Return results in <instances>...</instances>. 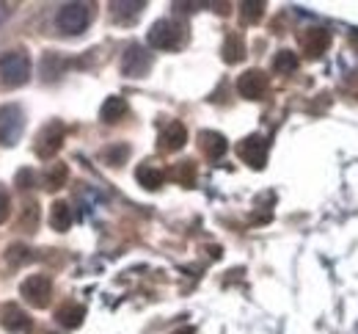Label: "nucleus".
Wrapping results in <instances>:
<instances>
[{"label":"nucleus","mask_w":358,"mask_h":334,"mask_svg":"<svg viewBox=\"0 0 358 334\" xmlns=\"http://www.w3.org/2000/svg\"><path fill=\"white\" fill-rule=\"evenodd\" d=\"M135 180H138L143 188L157 191V188L163 186L166 174H163V169H157L155 163H141V166H138V172H135Z\"/></svg>","instance_id":"obj_13"},{"label":"nucleus","mask_w":358,"mask_h":334,"mask_svg":"<svg viewBox=\"0 0 358 334\" xmlns=\"http://www.w3.org/2000/svg\"><path fill=\"white\" fill-rule=\"evenodd\" d=\"M262 11H265V3H243L240 6V14L245 22H257L262 17Z\"/></svg>","instance_id":"obj_25"},{"label":"nucleus","mask_w":358,"mask_h":334,"mask_svg":"<svg viewBox=\"0 0 358 334\" xmlns=\"http://www.w3.org/2000/svg\"><path fill=\"white\" fill-rule=\"evenodd\" d=\"M20 293H22V298H25L31 307L42 309V307L50 304V295H52V279H50L47 274H31V277L20 285Z\"/></svg>","instance_id":"obj_5"},{"label":"nucleus","mask_w":358,"mask_h":334,"mask_svg":"<svg viewBox=\"0 0 358 334\" xmlns=\"http://www.w3.org/2000/svg\"><path fill=\"white\" fill-rule=\"evenodd\" d=\"M61 144H64V125H61V122H50V125L42 127V133L36 136L34 149H36V155H39V158L50 160V158L61 149Z\"/></svg>","instance_id":"obj_7"},{"label":"nucleus","mask_w":358,"mask_h":334,"mask_svg":"<svg viewBox=\"0 0 358 334\" xmlns=\"http://www.w3.org/2000/svg\"><path fill=\"white\" fill-rule=\"evenodd\" d=\"M34 180H36V174H34L31 169H22V172L17 174V186H20L22 191H28V188H34Z\"/></svg>","instance_id":"obj_26"},{"label":"nucleus","mask_w":358,"mask_h":334,"mask_svg":"<svg viewBox=\"0 0 358 334\" xmlns=\"http://www.w3.org/2000/svg\"><path fill=\"white\" fill-rule=\"evenodd\" d=\"M66 177H69V169H66V163H52V166H50V169L45 172V188H50V191H58V188H64Z\"/></svg>","instance_id":"obj_19"},{"label":"nucleus","mask_w":358,"mask_h":334,"mask_svg":"<svg viewBox=\"0 0 358 334\" xmlns=\"http://www.w3.org/2000/svg\"><path fill=\"white\" fill-rule=\"evenodd\" d=\"M152 69V55L149 50H143L141 45H130L122 55V72L127 78H143Z\"/></svg>","instance_id":"obj_6"},{"label":"nucleus","mask_w":358,"mask_h":334,"mask_svg":"<svg viewBox=\"0 0 358 334\" xmlns=\"http://www.w3.org/2000/svg\"><path fill=\"white\" fill-rule=\"evenodd\" d=\"M55 318H58V323L61 326H66V329H75V326H80L83 323V318H86V309L80 307V304H64V307H58V312H55Z\"/></svg>","instance_id":"obj_16"},{"label":"nucleus","mask_w":358,"mask_h":334,"mask_svg":"<svg viewBox=\"0 0 358 334\" xmlns=\"http://www.w3.org/2000/svg\"><path fill=\"white\" fill-rule=\"evenodd\" d=\"M237 155H240L248 166L262 169L265 160H268V141H265L262 136H248V139H243V141L237 144Z\"/></svg>","instance_id":"obj_8"},{"label":"nucleus","mask_w":358,"mask_h":334,"mask_svg":"<svg viewBox=\"0 0 358 334\" xmlns=\"http://www.w3.org/2000/svg\"><path fill=\"white\" fill-rule=\"evenodd\" d=\"M350 42H353V45L358 48V31H353V34H350Z\"/></svg>","instance_id":"obj_30"},{"label":"nucleus","mask_w":358,"mask_h":334,"mask_svg":"<svg viewBox=\"0 0 358 334\" xmlns=\"http://www.w3.org/2000/svg\"><path fill=\"white\" fill-rule=\"evenodd\" d=\"M328 45H331V34L325 28H309L306 34H301V48L309 58H320Z\"/></svg>","instance_id":"obj_11"},{"label":"nucleus","mask_w":358,"mask_h":334,"mask_svg":"<svg viewBox=\"0 0 358 334\" xmlns=\"http://www.w3.org/2000/svg\"><path fill=\"white\" fill-rule=\"evenodd\" d=\"M91 22V6L89 3H66L55 14V28L66 36H78L89 28Z\"/></svg>","instance_id":"obj_2"},{"label":"nucleus","mask_w":358,"mask_h":334,"mask_svg":"<svg viewBox=\"0 0 358 334\" xmlns=\"http://www.w3.org/2000/svg\"><path fill=\"white\" fill-rule=\"evenodd\" d=\"M8 213H11V199H8V191L0 186V224L8 218Z\"/></svg>","instance_id":"obj_27"},{"label":"nucleus","mask_w":358,"mask_h":334,"mask_svg":"<svg viewBox=\"0 0 358 334\" xmlns=\"http://www.w3.org/2000/svg\"><path fill=\"white\" fill-rule=\"evenodd\" d=\"M72 207L66 204V202H52V207H50V227L55 230V232H66L69 227H72Z\"/></svg>","instance_id":"obj_15"},{"label":"nucleus","mask_w":358,"mask_h":334,"mask_svg":"<svg viewBox=\"0 0 358 334\" xmlns=\"http://www.w3.org/2000/svg\"><path fill=\"white\" fill-rule=\"evenodd\" d=\"M11 17V6L8 3H0V28H3V22Z\"/></svg>","instance_id":"obj_28"},{"label":"nucleus","mask_w":358,"mask_h":334,"mask_svg":"<svg viewBox=\"0 0 358 334\" xmlns=\"http://www.w3.org/2000/svg\"><path fill=\"white\" fill-rule=\"evenodd\" d=\"M243 55H245V45H243V39H240L237 34H231L224 45V61L226 64H237V61H243Z\"/></svg>","instance_id":"obj_20"},{"label":"nucleus","mask_w":358,"mask_h":334,"mask_svg":"<svg viewBox=\"0 0 358 334\" xmlns=\"http://www.w3.org/2000/svg\"><path fill=\"white\" fill-rule=\"evenodd\" d=\"M102 158H105L110 166H122V163L130 158V146H127V144H113V146H108V149L102 152Z\"/></svg>","instance_id":"obj_23"},{"label":"nucleus","mask_w":358,"mask_h":334,"mask_svg":"<svg viewBox=\"0 0 358 334\" xmlns=\"http://www.w3.org/2000/svg\"><path fill=\"white\" fill-rule=\"evenodd\" d=\"M187 39L185 25L177 20H157L149 31V45L157 50H179Z\"/></svg>","instance_id":"obj_3"},{"label":"nucleus","mask_w":358,"mask_h":334,"mask_svg":"<svg viewBox=\"0 0 358 334\" xmlns=\"http://www.w3.org/2000/svg\"><path fill=\"white\" fill-rule=\"evenodd\" d=\"M174 334H193V326H185V329H179V332Z\"/></svg>","instance_id":"obj_29"},{"label":"nucleus","mask_w":358,"mask_h":334,"mask_svg":"<svg viewBox=\"0 0 358 334\" xmlns=\"http://www.w3.org/2000/svg\"><path fill=\"white\" fill-rule=\"evenodd\" d=\"M124 113H127V102H124L122 97H108V99L102 102V111H99L102 122H108V125L119 122V119H122Z\"/></svg>","instance_id":"obj_17"},{"label":"nucleus","mask_w":358,"mask_h":334,"mask_svg":"<svg viewBox=\"0 0 358 334\" xmlns=\"http://www.w3.org/2000/svg\"><path fill=\"white\" fill-rule=\"evenodd\" d=\"M143 14V3H113V20L122 25H130Z\"/></svg>","instance_id":"obj_18"},{"label":"nucleus","mask_w":358,"mask_h":334,"mask_svg":"<svg viewBox=\"0 0 358 334\" xmlns=\"http://www.w3.org/2000/svg\"><path fill=\"white\" fill-rule=\"evenodd\" d=\"M237 92L245 97V99H262L268 92V75L259 72V69H248L240 75L237 81Z\"/></svg>","instance_id":"obj_9"},{"label":"nucleus","mask_w":358,"mask_h":334,"mask_svg":"<svg viewBox=\"0 0 358 334\" xmlns=\"http://www.w3.org/2000/svg\"><path fill=\"white\" fill-rule=\"evenodd\" d=\"M0 81L8 89L25 86L31 81V58L25 50H6L0 55Z\"/></svg>","instance_id":"obj_1"},{"label":"nucleus","mask_w":358,"mask_h":334,"mask_svg":"<svg viewBox=\"0 0 358 334\" xmlns=\"http://www.w3.org/2000/svg\"><path fill=\"white\" fill-rule=\"evenodd\" d=\"M61 67H64L61 55H55V53H47L45 61H42V72H45V78H55V75L61 72Z\"/></svg>","instance_id":"obj_24"},{"label":"nucleus","mask_w":358,"mask_h":334,"mask_svg":"<svg viewBox=\"0 0 358 334\" xmlns=\"http://www.w3.org/2000/svg\"><path fill=\"white\" fill-rule=\"evenodd\" d=\"M185 141H187V130H185L182 122H169L160 133V149L163 152H177L185 146Z\"/></svg>","instance_id":"obj_12"},{"label":"nucleus","mask_w":358,"mask_h":334,"mask_svg":"<svg viewBox=\"0 0 358 334\" xmlns=\"http://www.w3.org/2000/svg\"><path fill=\"white\" fill-rule=\"evenodd\" d=\"M25 130V111L17 102L0 105V146H14Z\"/></svg>","instance_id":"obj_4"},{"label":"nucleus","mask_w":358,"mask_h":334,"mask_svg":"<svg viewBox=\"0 0 358 334\" xmlns=\"http://www.w3.org/2000/svg\"><path fill=\"white\" fill-rule=\"evenodd\" d=\"M273 69L281 72V75L295 72V69H298V55H295L292 50H281V53L275 55V61H273Z\"/></svg>","instance_id":"obj_21"},{"label":"nucleus","mask_w":358,"mask_h":334,"mask_svg":"<svg viewBox=\"0 0 358 334\" xmlns=\"http://www.w3.org/2000/svg\"><path fill=\"white\" fill-rule=\"evenodd\" d=\"M199 141H201V149H204V155L207 158H213V160H218V158H224V152L229 149V144L221 133H215V130H204L201 136H199Z\"/></svg>","instance_id":"obj_14"},{"label":"nucleus","mask_w":358,"mask_h":334,"mask_svg":"<svg viewBox=\"0 0 358 334\" xmlns=\"http://www.w3.org/2000/svg\"><path fill=\"white\" fill-rule=\"evenodd\" d=\"M0 323H3L6 332H28V329H31L28 312H25L22 307H17V304H3V309H0Z\"/></svg>","instance_id":"obj_10"},{"label":"nucleus","mask_w":358,"mask_h":334,"mask_svg":"<svg viewBox=\"0 0 358 334\" xmlns=\"http://www.w3.org/2000/svg\"><path fill=\"white\" fill-rule=\"evenodd\" d=\"M171 177H174L177 183H182V186H193V180H196V166H193L190 160H182V163H177V166L171 169Z\"/></svg>","instance_id":"obj_22"}]
</instances>
